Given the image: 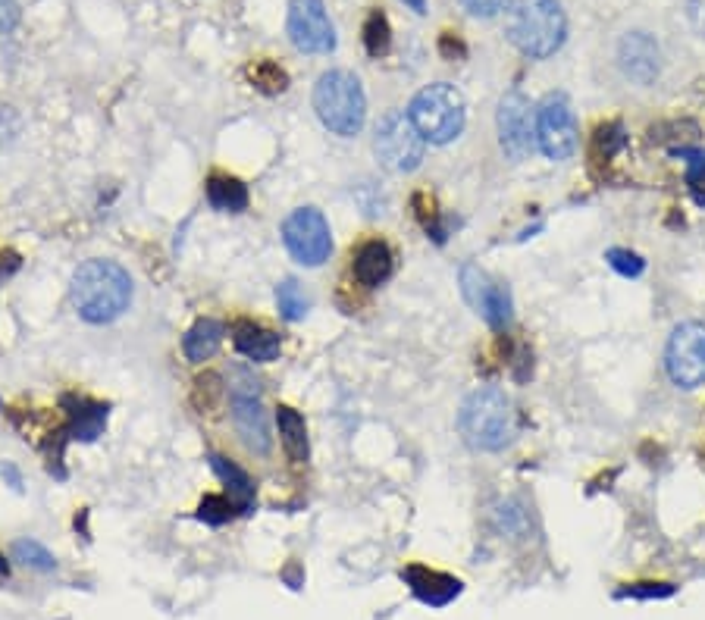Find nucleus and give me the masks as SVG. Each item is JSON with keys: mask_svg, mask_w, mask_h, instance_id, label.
<instances>
[{"mask_svg": "<svg viewBox=\"0 0 705 620\" xmlns=\"http://www.w3.org/2000/svg\"><path fill=\"white\" fill-rule=\"evenodd\" d=\"M19 132V116L13 113V107H0V145L13 141Z\"/></svg>", "mask_w": 705, "mask_h": 620, "instance_id": "35", "label": "nucleus"}, {"mask_svg": "<svg viewBox=\"0 0 705 620\" xmlns=\"http://www.w3.org/2000/svg\"><path fill=\"white\" fill-rule=\"evenodd\" d=\"M373 151L389 173H414L427 154V138L417 132L411 116L402 110H386L373 132Z\"/></svg>", "mask_w": 705, "mask_h": 620, "instance_id": "7", "label": "nucleus"}, {"mask_svg": "<svg viewBox=\"0 0 705 620\" xmlns=\"http://www.w3.org/2000/svg\"><path fill=\"white\" fill-rule=\"evenodd\" d=\"M533 123H536V148L549 160L561 163L577 151L580 129H577L571 98L564 91H552L539 101Z\"/></svg>", "mask_w": 705, "mask_h": 620, "instance_id": "8", "label": "nucleus"}, {"mask_svg": "<svg viewBox=\"0 0 705 620\" xmlns=\"http://www.w3.org/2000/svg\"><path fill=\"white\" fill-rule=\"evenodd\" d=\"M207 461H210V470H214V473L220 476V480H223L226 495L232 498L235 511H239V514H248V511L254 508V495H257V486H254L251 476H248L239 464H232L229 458L217 455V451H210Z\"/></svg>", "mask_w": 705, "mask_h": 620, "instance_id": "19", "label": "nucleus"}, {"mask_svg": "<svg viewBox=\"0 0 705 620\" xmlns=\"http://www.w3.org/2000/svg\"><path fill=\"white\" fill-rule=\"evenodd\" d=\"M511 44L530 60H546L568 38V16L558 0H517L508 16Z\"/></svg>", "mask_w": 705, "mask_h": 620, "instance_id": "3", "label": "nucleus"}, {"mask_svg": "<svg viewBox=\"0 0 705 620\" xmlns=\"http://www.w3.org/2000/svg\"><path fill=\"white\" fill-rule=\"evenodd\" d=\"M232 345L245 361L251 364H273L282 354V339L273 329L254 323V320H235L232 323Z\"/></svg>", "mask_w": 705, "mask_h": 620, "instance_id": "17", "label": "nucleus"}, {"mask_svg": "<svg viewBox=\"0 0 705 620\" xmlns=\"http://www.w3.org/2000/svg\"><path fill=\"white\" fill-rule=\"evenodd\" d=\"M13 558L19 564L32 567V570H41V574H54V570H57V558L47 552L41 542H35V539H19L13 545Z\"/></svg>", "mask_w": 705, "mask_h": 620, "instance_id": "26", "label": "nucleus"}, {"mask_svg": "<svg viewBox=\"0 0 705 620\" xmlns=\"http://www.w3.org/2000/svg\"><path fill=\"white\" fill-rule=\"evenodd\" d=\"M618 66L627 82L646 88L662 76V47L649 32H627L618 44Z\"/></svg>", "mask_w": 705, "mask_h": 620, "instance_id": "14", "label": "nucleus"}, {"mask_svg": "<svg viewBox=\"0 0 705 620\" xmlns=\"http://www.w3.org/2000/svg\"><path fill=\"white\" fill-rule=\"evenodd\" d=\"M69 298H73L76 314L85 323L104 326L120 320L132 304V276L113 264V260L94 257L73 273L69 285Z\"/></svg>", "mask_w": 705, "mask_h": 620, "instance_id": "1", "label": "nucleus"}, {"mask_svg": "<svg viewBox=\"0 0 705 620\" xmlns=\"http://www.w3.org/2000/svg\"><path fill=\"white\" fill-rule=\"evenodd\" d=\"M286 580L292 583V589H298V586H301V574H298V567H289V570H286Z\"/></svg>", "mask_w": 705, "mask_h": 620, "instance_id": "37", "label": "nucleus"}, {"mask_svg": "<svg viewBox=\"0 0 705 620\" xmlns=\"http://www.w3.org/2000/svg\"><path fill=\"white\" fill-rule=\"evenodd\" d=\"M276 307H279V317L289 320V323H298L308 317L311 310V298L304 295L301 282L298 279H286L276 285Z\"/></svg>", "mask_w": 705, "mask_h": 620, "instance_id": "23", "label": "nucleus"}, {"mask_svg": "<svg viewBox=\"0 0 705 620\" xmlns=\"http://www.w3.org/2000/svg\"><path fill=\"white\" fill-rule=\"evenodd\" d=\"M674 154L677 157H687V163H690V173H687V182H690V188L693 192L699 195V188L705 185V151H699V148H674Z\"/></svg>", "mask_w": 705, "mask_h": 620, "instance_id": "32", "label": "nucleus"}, {"mask_svg": "<svg viewBox=\"0 0 705 620\" xmlns=\"http://www.w3.org/2000/svg\"><path fill=\"white\" fill-rule=\"evenodd\" d=\"M289 38L304 54L336 51V29L329 22L323 0H292L289 7Z\"/></svg>", "mask_w": 705, "mask_h": 620, "instance_id": "13", "label": "nucleus"}, {"mask_svg": "<svg viewBox=\"0 0 705 620\" xmlns=\"http://www.w3.org/2000/svg\"><path fill=\"white\" fill-rule=\"evenodd\" d=\"M536 110L521 91H508L499 101L496 113V126H499V145L511 160H524L536 148V123H533Z\"/></svg>", "mask_w": 705, "mask_h": 620, "instance_id": "12", "label": "nucleus"}, {"mask_svg": "<svg viewBox=\"0 0 705 620\" xmlns=\"http://www.w3.org/2000/svg\"><path fill=\"white\" fill-rule=\"evenodd\" d=\"M392 44V29H389V19L380 10H370L367 22H364V47L370 57H383Z\"/></svg>", "mask_w": 705, "mask_h": 620, "instance_id": "25", "label": "nucleus"}, {"mask_svg": "<svg viewBox=\"0 0 705 620\" xmlns=\"http://www.w3.org/2000/svg\"><path fill=\"white\" fill-rule=\"evenodd\" d=\"M605 264L615 273H621L624 279H637L646 270V260L637 251H630V248H608L605 251Z\"/></svg>", "mask_w": 705, "mask_h": 620, "instance_id": "30", "label": "nucleus"}, {"mask_svg": "<svg viewBox=\"0 0 705 620\" xmlns=\"http://www.w3.org/2000/svg\"><path fill=\"white\" fill-rule=\"evenodd\" d=\"M665 370L677 389L705 386V323L687 320L674 326L665 345Z\"/></svg>", "mask_w": 705, "mask_h": 620, "instance_id": "10", "label": "nucleus"}, {"mask_svg": "<svg viewBox=\"0 0 705 620\" xmlns=\"http://www.w3.org/2000/svg\"><path fill=\"white\" fill-rule=\"evenodd\" d=\"M674 595V586L671 583H627L624 589H618V599H643V602H652V599H668Z\"/></svg>", "mask_w": 705, "mask_h": 620, "instance_id": "31", "label": "nucleus"}, {"mask_svg": "<svg viewBox=\"0 0 705 620\" xmlns=\"http://www.w3.org/2000/svg\"><path fill=\"white\" fill-rule=\"evenodd\" d=\"M7 574H10V564L4 561V555H0V580H7Z\"/></svg>", "mask_w": 705, "mask_h": 620, "instance_id": "39", "label": "nucleus"}, {"mask_svg": "<svg viewBox=\"0 0 705 620\" xmlns=\"http://www.w3.org/2000/svg\"><path fill=\"white\" fill-rule=\"evenodd\" d=\"M392 270H395V254L383 238H367V242H361L355 254H351V276H355V282L364 285V289L383 285L392 276Z\"/></svg>", "mask_w": 705, "mask_h": 620, "instance_id": "16", "label": "nucleus"}, {"mask_svg": "<svg viewBox=\"0 0 705 620\" xmlns=\"http://www.w3.org/2000/svg\"><path fill=\"white\" fill-rule=\"evenodd\" d=\"M226 392H229V417H232L235 433H239V439L245 442L248 451L267 458L270 455V445H273V436H270L267 408H264V401H261V379L254 376L251 367L235 364L229 370Z\"/></svg>", "mask_w": 705, "mask_h": 620, "instance_id": "5", "label": "nucleus"}, {"mask_svg": "<svg viewBox=\"0 0 705 620\" xmlns=\"http://www.w3.org/2000/svg\"><path fill=\"white\" fill-rule=\"evenodd\" d=\"M402 580L411 586L414 599L430 605V608H445L452 605L461 595V580L452 574H442V570L423 567V564H411L402 570Z\"/></svg>", "mask_w": 705, "mask_h": 620, "instance_id": "15", "label": "nucleus"}, {"mask_svg": "<svg viewBox=\"0 0 705 620\" xmlns=\"http://www.w3.org/2000/svg\"><path fill=\"white\" fill-rule=\"evenodd\" d=\"M223 336H226V326H223L220 320H214V317H201L192 329L185 332L182 351H185V357H188V361H192V364H204V361H210V357H214V354L220 351Z\"/></svg>", "mask_w": 705, "mask_h": 620, "instance_id": "20", "label": "nucleus"}, {"mask_svg": "<svg viewBox=\"0 0 705 620\" xmlns=\"http://www.w3.org/2000/svg\"><path fill=\"white\" fill-rule=\"evenodd\" d=\"M627 145V132L621 123H605L593 135V157L596 160H611L621 148Z\"/></svg>", "mask_w": 705, "mask_h": 620, "instance_id": "28", "label": "nucleus"}, {"mask_svg": "<svg viewBox=\"0 0 705 620\" xmlns=\"http://www.w3.org/2000/svg\"><path fill=\"white\" fill-rule=\"evenodd\" d=\"M248 79L257 91H264V94H282L289 88V73L273 60H257L248 69Z\"/></svg>", "mask_w": 705, "mask_h": 620, "instance_id": "24", "label": "nucleus"}, {"mask_svg": "<svg viewBox=\"0 0 705 620\" xmlns=\"http://www.w3.org/2000/svg\"><path fill=\"white\" fill-rule=\"evenodd\" d=\"M461 7L477 19H492V16H499L502 10H508L511 0H461Z\"/></svg>", "mask_w": 705, "mask_h": 620, "instance_id": "33", "label": "nucleus"}, {"mask_svg": "<svg viewBox=\"0 0 705 620\" xmlns=\"http://www.w3.org/2000/svg\"><path fill=\"white\" fill-rule=\"evenodd\" d=\"M204 195H207V204L214 210H220V213H242L251 204L248 185L242 179L229 176V173L210 176L207 185H204Z\"/></svg>", "mask_w": 705, "mask_h": 620, "instance_id": "22", "label": "nucleus"}, {"mask_svg": "<svg viewBox=\"0 0 705 620\" xmlns=\"http://www.w3.org/2000/svg\"><path fill=\"white\" fill-rule=\"evenodd\" d=\"M461 292H464V301L474 307L492 329L502 332L511 326V320H514L511 292L502 282L492 279L486 270H480L477 264H464L461 267Z\"/></svg>", "mask_w": 705, "mask_h": 620, "instance_id": "11", "label": "nucleus"}, {"mask_svg": "<svg viewBox=\"0 0 705 620\" xmlns=\"http://www.w3.org/2000/svg\"><path fill=\"white\" fill-rule=\"evenodd\" d=\"M458 433L474 451L508 448L517 436V414L511 398L496 386L470 392L458 411Z\"/></svg>", "mask_w": 705, "mask_h": 620, "instance_id": "2", "label": "nucleus"}, {"mask_svg": "<svg viewBox=\"0 0 705 620\" xmlns=\"http://www.w3.org/2000/svg\"><path fill=\"white\" fill-rule=\"evenodd\" d=\"M19 26V4L16 0H0V35H10Z\"/></svg>", "mask_w": 705, "mask_h": 620, "instance_id": "34", "label": "nucleus"}, {"mask_svg": "<svg viewBox=\"0 0 705 620\" xmlns=\"http://www.w3.org/2000/svg\"><path fill=\"white\" fill-rule=\"evenodd\" d=\"M226 395V386H223V379L217 373H204L195 379V392H192V401H195V408L201 414H210L217 408V404L223 401Z\"/></svg>", "mask_w": 705, "mask_h": 620, "instance_id": "27", "label": "nucleus"}, {"mask_svg": "<svg viewBox=\"0 0 705 620\" xmlns=\"http://www.w3.org/2000/svg\"><path fill=\"white\" fill-rule=\"evenodd\" d=\"M690 22L696 26V32L705 38V0H690Z\"/></svg>", "mask_w": 705, "mask_h": 620, "instance_id": "36", "label": "nucleus"}, {"mask_svg": "<svg viewBox=\"0 0 705 620\" xmlns=\"http://www.w3.org/2000/svg\"><path fill=\"white\" fill-rule=\"evenodd\" d=\"M235 514L239 511H235L229 495H204L198 505V520H204L207 527H223V523H229Z\"/></svg>", "mask_w": 705, "mask_h": 620, "instance_id": "29", "label": "nucleus"}, {"mask_svg": "<svg viewBox=\"0 0 705 620\" xmlns=\"http://www.w3.org/2000/svg\"><path fill=\"white\" fill-rule=\"evenodd\" d=\"M63 408H66V429H63L66 439L91 442V439H98L104 433L107 411H110L107 404L82 398V395H66Z\"/></svg>", "mask_w": 705, "mask_h": 620, "instance_id": "18", "label": "nucleus"}, {"mask_svg": "<svg viewBox=\"0 0 705 620\" xmlns=\"http://www.w3.org/2000/svg\"><path fill=\"white\" fill-rule=\"evenodd\" d=\"M282 245L301 267H320L333 254V232L317 207H298L282 220Z\"/></svg>", "mask_w": 705, "mask_h": 620, "instance_id": "9", "label": "nucleus"}, {"mask_svg": "<svg viewBox=\"0 0 705 620\" xmlns=\"http://www.w3.org/2000/svg\"><path fill=\"white\" fill-rule=\"evenodd\" d=\"M405 4H408L414 13H427V0H405Z\"/></svg>", "mask_w": 705, "mask_h": 620, "instance_id": "38", "label": "nucleus"}, {"mask_svg": "<svg viewBox=\"0 0 705 620\" xmlns=\"http://www.w3.org/2000/svg\"><path fill=\"white\" fill-rule=\"evenodd\" d=\"M408 116L427 141H433V145H449V141H455L464 132L467 107L455 85L436 82L414 94Z\"/></svg>", "mask_w": 705, "mask_h": 620, "instance_id": "6", "label": "nucleus"}, {"mask_svg": "<svg viewBox=\"0 0 705 620\" xmlns=\"http://www.w3.org/2000/svg\"><path fill=\"white\" fill-rule=\"evenodd\" d=\"M314 110L320 123L342 138H355L367 119V94L355 73L329 69L314 85Z\"/></svg>", "mask_w": 705, "mask_h": 620, "instance_id": "4", "label": "nucleus"}, {"mask_svg": "<svg viewBox=\"0 0 705 620\" xmlns=\"http://www.w3.org/2000/svg\"><path fill=\"white\" fill-rule=\"evenodd\" d=\"M276 426H279V442H282V448H286L289 461L308 464L311 448H308V423H304V417L295 408H289V404H279Z\"/></svg>", "mask_w": 705, "mask_h": 620, "instance_id": "21", "label": "nucleus"}]
</instances>
